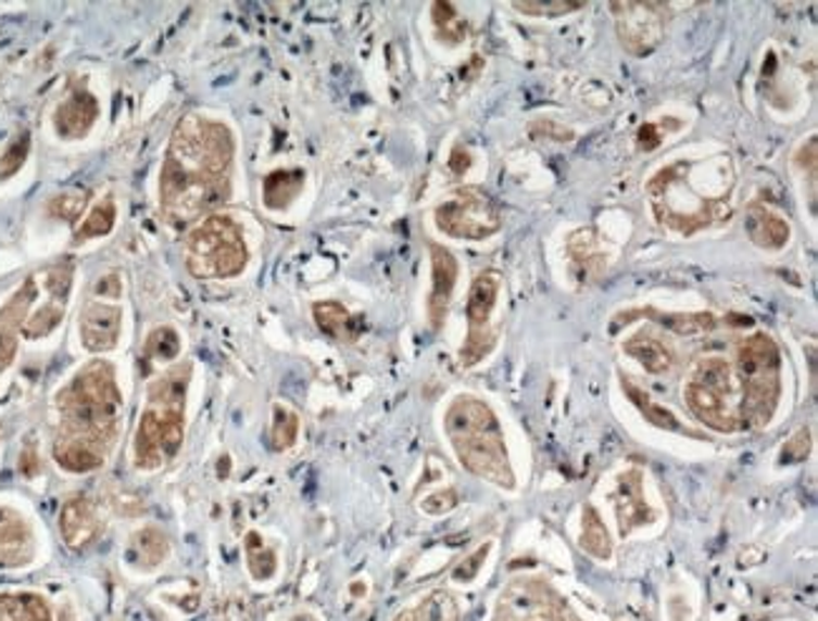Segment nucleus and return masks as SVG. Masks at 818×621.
<instances>
[{"label":"nucleus","instance_id":"nucleus-1","mask_svg":"<svg viewBox=\"0 0 818 621\" xmlns=\"http://www.w3.org/2000/svg\"><path fill=\"white\" fill-rule=\"evenodd\" d=\"M235 137L222 122L187 114L172 134L159 197L172 225H187L227 202Z\"/></svg>","mask_w":818,"mask_h":621},{"label":"nucleus","instance_id":"nucleus-2","mask_svg":"<svg viewBox=\"0 0 818 621\" xmlns=\"http://www.w3.org/2000/svg\"><path fill=\"white\" fill-rule=\"evenodd\" d=\"M61 428L53 458L68 473H91L103 466L116 438L122 393L109 363L93 360L59 395Z\"/></svg>","mask_w":818,"mask_h":621},{"label":"nucleus","instance_id":"nucleus-3","mask_svg":"<svg viewBox=\"0 0 818 621\" xmlns=\"http://www.w3.org/2000/svg\"><path fill=\"white\" fill-rule=\"evenodd\" d=\"M446 435L466 471L499 485L514 489V471L506 453L502 426L494 410L474 395H458L446 410Z\"/></svg>","mask_w":818,"mask_h":621},{"label":"nucleus","instance_id":"nucleus-4","mask_svg":"<svg viewBox=\"0 0 818 621\" xmlns=\"http://www.w3.org/2000/svg\"><path fill=\"white\" fill-rule=\"evenodd\" d=\"M189 365H179L149 388L147 408L141 413L137 438H134V460L144 471L172 460L185 441V410L189 388Z\"/></svg>","mask_w":818,"mask_h":621},{"label":"nucleus","instance_id":"nucleus-5","mask_svg":"<svg viewBox=\"0 0 818 621\" xmlns=\"http://www.w3.org/2000/svg\"><path fill=\"white\" fill-rule=\"evenodd\" d=\"M743 428H764L776 416L781 397V350L766 332L753 334L738 347Z\"/></svg>","mask_w":818,"mask_h":621},{"label":"nucleus","instance_id":"nucleus-6","mask_svg":"<svg viewBox=\"0 0 818 621\" xmlns=\"http://www.w3.org/2000/svg\"><path fill=\"white\" fill-rule=\"evenodd\" d=\"M250 252L244 244V237L240 227L229 217L222 214H210L194 232L187 237L185 244V262L189 275L200 277V280H227L237 277L248 267Z\"/></svg>","mask_w":818,"mask_h":621},{"label":"nucleus","instance_id":"nucleus-7","mask_svg":"<svg viewBox=\"0 0 818 621\" xmlns=\"http://www.w3.org/2000/svg\"><path fill=\"white\" fill-rule=\"evenodd\" d=\"M682 395L693 416L718 433H735L743 428L735 372L722 357H708L697 365Z\"/></svg>","mask_w":818,"mask_h":621},{"label":"nucleus","instance_id":"nucleus-8","mask_svg":"<svg viewBox=\"0 0 818 621\" xmlns=\"http://www.w3.org/2000/svg\"><path fill=\"white\" fill-rule=\"evenodd\" d=\"M433 217L436 227H439L443 235L468 239V242H479V239L496 235L504 225L499 204L487 194V191L476 187H464L443 199V202L436 206Z\"/></svg>","mask_w":818,"mask_h":621},{"label":"nucleus","instance_id":"nucleus-9","mask_svg":"<svg viewBox=\"0 0 818 621\" xmlns=\"http://www.w3.org/2000/svg\"><path fill=\"white\" fill-rule=\"evenodd\" d=\"M499 290H502V277L496 273H481L474 280L471 290H468V334L464 347H461V365H466V368L481 363L496 345V332L491 330V313L496 307Z\"/></svg>","mask_w":818,"mask_h":621},{"label":"nucleus","instance_id":"nucleus-10","mask_svg":"<svg viewBox=\"0 0 818 621\" xmlns=\"http://www.w3.org/2000/svg\"><path fill=\"white\" fill-rule=\"evenodd\" d=\"M494 621H579L546 584L519 581L499 601Z\"/></svg>","mask_w":818,"mask_h":621},{"label":"nucleus","instance_id":"nucleus-11","mask_svg":"<svg viewBox=\"0 0 818 621\" xmlns=\"http://www.w3.org/2000/svg\"><path fill=\"white\" fill-rule=\"evenodd\" d=\"M617 36L632 55L653 53L665 38L663 3H613Z\"/></svg>","mask_w":818,"mask_h":621},{"label":"nucleus","instance_id":"nucleus-12","mask_svg":"<svg viewBox=\"0 0 818 621\" xmlns=\"http://www.w3.org/2000/svg\"><path fill=\"white\" fill-rule=\"evenodd\" d=\"M36 294V280L28 277V280L13 292V297L0 307V372L13 363L15 350H18V332H23V325L28 320V309L34 307Z\"/></svg>","mask_w":818,"mask_h":621},{"label":"nucleus","instance_id":"nucleus-13","mask_svg":"<svg viewBox=\"0 0 818 621\" xmlns=\"http://www.w3.org/2000/svg\"><path fill=\"white\" fill-rule=\"evenodd\" d=\"M122 338V309L106 302H89L81 313V342L89 353H109Z\"/></svg>","mask_w":818,"mask_h":621},{"label":"nucleus","instance_id":"nucleus-14","mask_svg":"<svg viewBox=\"0 0 818 621\" xmlns=\"http://www.w3.org/2000/svg\"><path fill=\"white\" fill-rule=\"evenodd\" d=\"M431 297H428V317H431L433 328H441L443 317H446L451 294L458 280V262L446 246L431 244Z\"/></svg>","mask_w":818,"mask_h":621},{"label":"nucleus","instance_id":"nucleus-15","mask_svg":"<svg viewBox=\"0 0 818 621\" xmlns=\"http://www.w3.org/2000/svg\"><path fill=\"white\" fill-rule=\"evenodd\" d=\"M615 514H617V523H619V533L627 536L632 533L638 525H645L653 521V511L645 504V496H642V473L638 468L632 471H625L619 476L617 483V493H615Z\"/></svg>","mask_w":818,"mask_h":621},{"label":"nucleus","instance_id":"nucleus-16","mask_svg":"<svg viewBox=\"0 0 818 621\" xmlns=\"http://www.w3.org/2000/svg\"><path fill=\"white\" fill-rule=\"evenodd\" d=\"M99 118V101L89 91H76L55 109L53 124L61 139H84Z\"/></svg>","mask_w":818,"mask_h":621},{"label":"nucleus","instance_id":"nucleus-17","mask_svg":"<svg viewBox=\"0 0 818 621\" xmlns=\"http://www.w3.org/2000/svg\"><path fill=\"white\" fill-rule=\"evenodd\" d=\"M61 536L66 541L68 548L81 552L99 536L101 521L93 506L86 498H71L66 506L61 508V521H59Z\"/></svg>","mask_w":818,"mask_h":621},{"label":"nucleus","instance_id":"nucleus-18","mask_svg":"<svg viewBox=\"0 0 818 621\" xmlns=\"http://www.w3.org/2000/svg\"><path fill=\"white\" fill-rule=\"evenodd\" d=\"M34 556V536L18 514L0 508V569L21 567Z\"/></svg>","mask_w":818,"mask_h":621},{"label":"nucleus","instance_id":"nucleus-19","mask_svg":"<svg viewBox=\"0 0 818 621\" xmlns=\"http://www.w3.org/2000/svg\"><path fill=\"white\" fill-rule=\"evenodd\" d=\"M745 232L756 242L758 246H766V250H781L789 242L791 229L789 221L778 217V214L768 212L766 206H753L748 212V219H745Z\"/></svg>","mask_w":818,"mask_h":621},{"label":"nucleus","instance_id":"nucleus-20","mask_svg":"<svg viewBox=\"0 0 818 621\" xmlns=\"http://www.w3.org/2000/svg\"><path fill=\"white\" fill-rule=\"evenodd\" d=\"M305 185V172L303 169H277L267 174L262 181V199H265L267 210H285L292 204Z\"/></svg>","mask_w":818,"mask_h":621},{"label":"nucleus","instance_id":"nucleus-21","mask_svg":"<svg viewBox=\"0 0 818 621\" xmlns=\"http://www.w3.org/2000/svg\"><path fill=\"white\" fill-rule=\"evenodd\" d=\"M625 353L632 355L634 360H638L647 372H653V376H663V372L672 368L670 350H667L660 340L650 338V334L645 332L634 334V338L627 340Z\"/></svg>","mask_w":818,"mask_h":621},{"label":"nucleus","instance_id":"nucleus-22","mask_svg":"<svg viewBox=\"0 0 818 621\" xmlns=\"http://www.w3.org/2000/svg\"><path fill=\"white\" fill-rule=\"evenodd\" d=\"M169 554V538L164 536L162 531L149 525V529H141L137 536L131 538V548H129V561L134 567L139 569H156L159 563L166 559Z\"/></svg>","mask_w":818,"mask_h":621},{"label":"nucleus","instance_id":"nucleus-23","mask_svg":"<svg viewBox=\"0 0 818 621\" xmlns=\"http://www.w3.org/2000/svg\"><path fill=\"white\" fill-rule=\"evenodd\" d=\"M0 621H53V617L43 596L0 594Z\"/></svg>","mask_w":818,"mask_h":621},{"label":"nucleus","instance_id":"nucleus-24","mask_svg":"<svg viewBox=\"0 0 818 621\" xmlns=\"http://www.w3.org/2000/svg\"><path fill=\"white\" fill-rule=\"evenodd\" d=\"M313 317L317 328L332 340H353L355 334H358L355 332V320L340 302H317L313 307Z\"/></svg>","mask_w":818,"mask_h":621},{"label":"nucleus","instance_id":"nucleus-25","mask_svg":"<svg viewBox=\"0 0 818 621\" xmlns=\"http://www.w3.org/2000/svg\"><path fill=\"white\" fill-rule=\"evenodd\" d=\"M395 621H458V604L449 592H433L418 607L401 611Z\"/></svg>","mask_w":818,"mask_h":621},{"label":"nucleus","instance_id":"nucleus-26","mask_svg":"<svg viewBox=\"0 0 818 621\" xmlns=\"http://www.w3.org/2000/svg\"><path fill=\"white\" fill-rule=\"evenodd\" d=\"M579 544H582L584 552L594 556V559H613V538H609L605 521L600 519V514L594 511L592 506H587L582 511V536H579Z\"/></svg>","mask_w":818,"mask_h":621},{"label":"nucleus","instance_id":"nucleus-27","mask_svg":"<svg viewBox=\"0 0 818 621\" xmlns=\"http://www.w3.org/2000/svg\"><path fill=\"white\" fill-rule=\"evenodd\" d=\"M622 388L627 390V395H630V401L638 405L642 416H645V420H650V423L657 426V428H665V430H678V433H688L685 428L680 426V420L672 416L670 410H665L663 405H657L653 397H650L647 393H642L640 388H634L630 380L622 382Z\"/></svg>","mask_w":818,"mask_h":621},{"label":"nucleus","instance_id":"nucleus-28","mask_svg":"<svg viewBox=\"0 0 818 621\" xmlns=\"http://www.w3.org/2000/svg\"><path fill=\"white\" fill-rule=\"evenodd\" d=\"M244 548H248V567L252 579H273L277 571V554L269 546H265V541H262L257 531H250L248 536H244Z\"/></svg>","mask_w":818,"mask_h":621},{"label":"nucleus","instance_id":"nucleus-29","mask_svg":"<svg viewBox=\"0 0 818 621\" xmlns=\"http://www.w3.org/2000/svg\"><path fill=\"white\" fill-rule=\"evenodd\" d=\"M63 313H66V302H61V300L46 302V305L38 309V313L30 315L26 325H23V334H26V340H41L46 338V334H51L61 325Z\"/></svg>","mask_w":818,"mask_h":621},{"label":"nucleus","instance_id":"nucleus-30","mask_svg":"<svg viewBox=\"0 0 818 621\" xmlns=\"http://www.w3.org/2000/svg\"><path fill=\"white\" fill-rule=\"evenodd\" d=\"M431 15H433V26L436 34L441 36V41H446L451 46L461 43L468 34L466 21L461 18L456 13V8L451 3H433L431 5Z\"/></svg>","mask_w":818,"mask_h":621},{"label":"nucleus","instance_id":"nucleus-31","mask_svg":"<svg viewBox=\"0 0 818 621\" xmlns=\"http://www.w3.org/2000/svg\"><path fill=\"white\" fill-rule=\"evenodd\" d=\"M114 221H116V206L111 199H103L99 206H93V210L89 212V217L84 219V225L78 227L76 242H86V239L109 235L111 229H114Z\"/></svg>","mask_w":818,"mask_h":621},{"label":"nucleus","instance_id":"nucleus-32","mask_svg":"<svg viewBox=\"0 0 818 621\" xmlns=\"http://www.w3.org/2000/svg\"><path fill=\"white\" fill-rule=\"evenodd\" d=\"M300 420L292 410L275 405L273 408V448L275 451H288L292 443L298 441Z\"/></svg>","mask_w":818,"mask_h":621},{"label":"nucleus","instance_id":"nucleus-33","mask_svg":"<svg viewBox=\"0 0 818 621\" xmlns=\"http://www.w3.org/2000/svg\"><path fill=\"white\" fill-rule=\"evenodd\" d=\"M179 355V334L172 328H156L147 340V360L166 363Z\"/></svg>","mask_w":818,"mask_h":621},{"label":"nucleus","instance_id":"nucleus-34","mask_svg":"<svg viewBox=\"0 0 818 621\" xmlns=\"http://www.w3.org/2000/svg\"><path fill=\"white\" fill-rule=\"evenodd\" d=\"M665 328L675 330L678 334H703L716 330V315L710 313H693V315H660V320Z\"/></svg>","mask_w":818,"mask_h":621},{"label":"nucleus","instance_id":"nucleus-35","mask_svg":"<svg viewBox=\"0 0 818 621\" xmlns=\"http://www.w3.org/2000/svg\"><path fill=\"white\" fill-rule=\"evenodd\" d=\"M86 199H89L86 191H66V194H59L53 199L49 204V212L63 221H74L84 214Z\"/></svg>","mask_w":818,"mask_h":621},{"label":"nucleus","instance_id":"nucleus-36","mask_svg":"<svg viewBox=\"0 0 818 621\" xmlns=\"http://www.w3.org/2000/svg\"><path fill=\"white\" fill-rule=\"evenodd\" d=\"M28 151H30V137H28V131H23L21 137L5 149L3 159H0V179H11L13 174L26 164Z\"/></svg>","mask_w":818,"mask_h":621},{"label":"nucleus","instance_id":"nucleus-37","mask_svg":"<svg viewBox=\"0 0 818 621\" xmlns=\"http://www.w3.org/2000/svg\"><path fill=\"white\" fill-rule=\"evenodd\" d=\"M514 8L519 13H527V15H552V18H557V15H567V13L582 11L584 3H571V0H552V3H537V0H524V3H514Z\"/></svg>","mask_w":818,"mask_h":621},{"label":"nucleus","instance_id":"nucleus-38","mask_svg":"<svg viewBox=\"0 0 818 621\" xmlns=\"http://www.w3.org/2000/svg\"><path fill=\"white\" fill-rule=\"evenodd\" d=\"M71 282H74V265H71V262H61V265L51 267L49 275H46V287H49L51 300L66 302Z\"/></svg>","mask_w":818,"mask_h":621},{"label":"nucleus","instance_id":"nucleus-39","mask_svg":"<svg viewBox=\"0 0 818 621\" xmlns=\"http://www.w3.org/2000/svg\"><path fill=\"white\" fill-rule=\"evenodd\" d=\"M808 448H811L808 430H798V433L783 445V453H781L783 464H798V460H804L808 456Z\"/></svg>","mask_w":818,"mask_h":621},{"label":"nucleus","instance_id":"nucleus-40","mask_svg":"<svg viewBox=\"0 0 818 621\" xmlns=\"http://www.w3.org/2000/svg\"><path fill=\"white\" fill-rule=\"evenodd\" d=\"M456 504H458V493L454 489H446V491L433 493V496H428L424 504H420V508H424V511L431 514V516H441V514L451 511V508H454Z\"/></svg>","mask_w":818,"mask_h":621},{"label":"nucleus","instance_id":"nucleus-41","mask_svg":"<svg viewBox=\"0 0 818 621\" xmlns=\"http://www.w3.org/2000/svg\"><path fill=\"white\" fill-rule=\"evenodd\" d=\"M487 554H489V544H483L479 552H476L474 556H468V559L454 571V579L456 581H471L476 576V571L481 569V563H483V559H487Z\"/></svg>","mask_w":818,"mask_h":621},{"label":"nucleus","instance_id":"nucleus-42","mask_svg":"<svg viewBox=\"0 0 818 621\" xmlns=\"http://www.w3.org/2000/svg\"><path fill=\"white\" fill-rule=\"evenodd\" d=\"M660 141H663V137H660V131H657V126H655V124H642V126H640V131H638V147H640L642 151H653V149H657V147H660Z\"/></svg>","mask_w":818,"mask_h":621},{"label":"nucleus","instance_id":"nucleus-43","mask_svg":"<svg viewBox=\"0 0 818 621\" xmlns=\"http://www.w3.org/2000/svg\"><path fill=\"white\" fill-rule=\"evenodd\" d=\"M97 294H106V297H118L122 294V280H118V275H109V277H101L99 284H97Z\"/></svg>","mask_w":818,"mask_h":621},{"label":"nucleus","instance_id":"nucleus-44","mask_svg":"<svg viewBox=\"0 0 818 621\" xmlns=\"http://www.w3.org/2000/svg\"><path fill=\"white\" fill-rule=\"evenodd\" d=\"M449 166H451V172L458 174V177L468 169V166H471V159H468V154H466V149H464V147H456V149H454V154H451Z\"/></svg>","mask_w":818,"mask_h":621},{"label":"nucleus","instance_id":"nucleus-45","mask_svg":"<svg viewBox=\"0 0 818 621\" xmlns=\"http://www.w3.org/2000/svg\"><path fill=\"white\" fill-rule=\"evenodd\" d=\"M28 466H34V473L38 471V458H36L34 451L23 453V473H28Z\"/></svg>","mask_w":818,"mask_h":621},{"label":"nucleus","instance_id":"nucleus-46","mask_svg":"<svg viewBox=\"0 0 818 621\" xmlns=\"http://www.w3.org/2000/svg\"><path fill=\"white\" fill-rule=\"evenodd\" d=\"M292 621H317V619H315V617H310V614H298Z\"/></svg>","mask_w":818,"mask_h":621}]
</instances>
